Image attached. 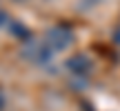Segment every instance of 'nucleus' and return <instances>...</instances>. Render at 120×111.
<instances>
[{
  "mask_svg": "<svg viewBox=\"0 0 120 111\" xmlns=\"http://www.w3.org/2000/svg\"><path fill=\"white\" fill-rule=\"evenodd\" d=\"M0 20H2V13H0Z\"/></svg>",
  "mask_w": 120,
  "mask_h": 111,
  "instance_id": "obj_1",
  "label": "nucleus"
}]
</instances>
